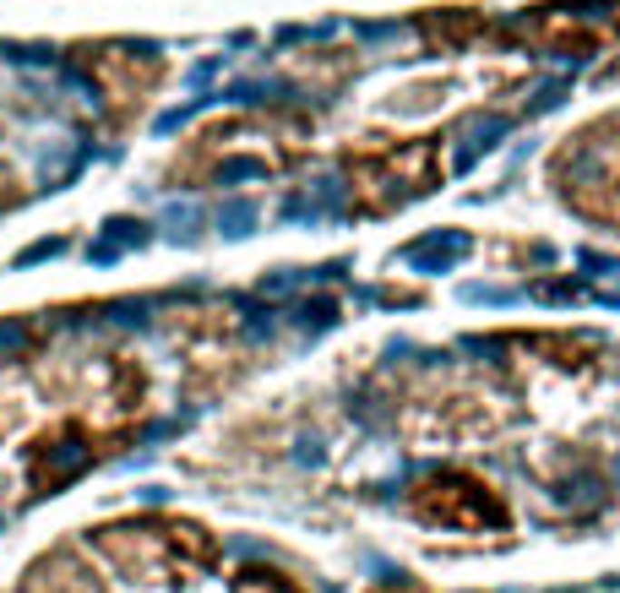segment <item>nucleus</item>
Masks as SVG:
<instances>
[{
	"label": "nucleus",
	"instance_id": "4",
	"mask_svg": "<svg viewBox=\"0 0 620 593\" xmlns=\"http://www.w3.org/2000/svg\"><path fill=\"white\" fill-rule=\"evenodd\" d=\"M408 512L425 529H452V534H507L512 529V507L501 501V490L468 469H436L408 490Z\"/></svg>",
	"mask_w": 620,
	"mask_h": 593
},
{
	"label": "nucleus",
	"instance_id": "6",
	"mask_svg": "<svg viewBox=\"0 0 620 593\" xmlns=\"http://www.w3.org/2000/svg\"><path fill=\"white\" fill-rule=\"evenodd\" d=\"M16 593H103V588H98V578H93L82 561H71L65 550H54V556L33 561V567L22 572V588Z\"/></svg>",
	"mask_w": 620,
	"mask_h": 593
},
{
	"label": "nucleus",
	"instance_id": "9",
	"mask_svg": "<svg viewBox=\"0 0 620 593\" xmlns=\"http://www.w3.org/2000/svg\"><path fill=\"white\" fill-rule=\"evenodd\" d=\"M365 593H430L425 583H408V578H392V583H376V588H365Z\"/></svg>",
	"mask_w": 620,
	"mask_h": 593
},
{
	"label": "nucleus",
	"instance_id": "1",
	"mask_svg": "<svg viewBox=\"0 0 620 593\" xmlns=\"http://www.w3.org/2000/svg\"><path fill=\"white\" fill-rule=\"evenodd\" d=\"M87 545L131 583H191L218 567V539L174 512H147L125 523H103L87 534Z\"/></svg>",
	"mask_w": 620,
	"mask_h": 593
},
{
	"label": "nucleus",
	"instance_id": "8",
	"mask_svg": "<svg viewBox=\"0 0 620 593\" xmlns=\"http://www.w3.org/2000/svg\"><path fill=\"white\" fill-rule=\"evenodd\" d=\"M11 202H22V180H16V174H11V169L0 163V212H5Z\"/></svg>",
	"mask_w": 620,
	"mask_h": 593
},
{
	"label": "nucleus",
	"instance_id": "7",
	"mask_svg": "<svg viewBox=\"0 0 620 593\" xmlns=\"http://www.w3.org/2000/svg\"><path fill=\"white\" fill-rule=\"evenodd\" d=\"M229 593H305V588L289 572H278V567H240Z\"/></svg>",
	"mask_w": 620,
	"mask_h": 593
},
{
	"label": "nucleus",
	"instance_id": "3",
	"mask_svg": "<svg viewBox=\"0 0 620 593\" xmlns=\"http://www.w3.org/2000/svg\"><path fill=\"white\" fill-rule=\"evenodd\" d=\"M343 169H349V191H354L359 212H392V207L436 191L441 153H436L430 136H414V142H354L343 153Z\"/></svg>",
	"mask_w": 620,
	"mask_h": 593
},
{
	"label": "nucleus",
	"instance_id": "5",
	"mask_svg": "<svg viewBox=\"0 0 620 593\" xmlns=\"http://www.w3.org/2000/svg\"><path fill=\"white\" fill-rule=\"evenodd\" d=\"M82 65L98 82L103 104L120 109V114H136L153 98V87L163 82V71H169L153 49H125V44H93V49H82Z\"/></svg>",
	"mask_w": 620,
	"mask_h": 593
},
{
	"label": "nucleus",
	"instance_id": "2",
	"mask_svg": "<svg viewBox=\"0 0 620 593\" xmlns=\"http://www.w3.org/2000/svg\"><path fill=\"white\" fill-rule=\"evenodd\" d=\"M245 153L256 169H283L305 153V136L283 114H229V120H212L207 131H196L185 142V158H174V180L207 185V180L229 174L234 158H245Z\"/></svg>",
	"mask_w": 620,
	"mask_h": 593
}]
</instances>
